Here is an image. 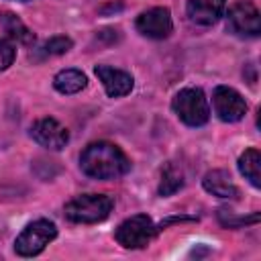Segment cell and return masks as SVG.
<instances>
[{"mask_svg": "<svg viewBox=\"0 0 261 261\" xmlns=\"http://www.w3.org/2000/svg\"><path fill=\"white\" fill-rule=\"evenodd\" d=\"M80 167L94 179H116L130 169L128 157L120 147L108 141L90 143L80 155Z\"/></svg>", "mask_w": 261, "mask_h": 261, "instance_id": "6da1fadb", "label": "cell"}, {"mask_svg": "<svg viewBox=\"0 0 261 261\" xmlns=\"http://www.w3.org/2000/svg\"><path fill=\"white\" fill-rule=\"evenodd\" d=\"M112 206L114 202L106 194H84V196L69 200L63 212H65V218L71 222L94 224V222L106 220L108 214L112 212Z\"/></svg>", "mask_w": 261, "mask_h": 261, "instance_id": "7a4b0ae2", "label": "cell"}, {"mask_svg": "<svg viewBox=\"0 0 261 261\" xmlns=\"http://www.w3.org/2000/svg\"><path fill=\"white\" fill-rule=\"evenodd\" d=\"M173 112L177 118L188 124V126H202L210 118V106L200 88H184L175 94L173 102Z\"/></svg>", "mask_w": 261, "mask_h": 261, "instance_id": "3957f363", "label": "cell"}, {"mask_svg": "<svg viewBox=\"0 0 261 261\" xmlns=\"http://www.w3.org/2000/svg\"><path fill=\"white\" fill-rule=\"evenodd\" d=\"M57 237V228L51 220L39 218L24 226V230L14 241V251L20 257H35L39 255L53 239Z\"/></svg>", "mask_w": 261, "mask_h": 261, "instance_id": "277c9868", "label": "cell"}, {"mask_svg": "<svg viewBox=\"0 0 261 261\" xmlns=\"http://www.w3.org/2000/svg\"><path fill=\"white\" fill-rule=\"evenodd\" d=\"M157 230L159 228L153 224V220L147 214H135L124 222H120V226L114 232V239L124 249H143L153 241Z\"/></svg>", "mask_w": 261, "mask_h": 261, "instance_id": "5b68a950", "label": "cell"}, {"mask_svg": "<svg viewBox=\"0 0 261 261\" xmlns=\"http://www.w3.org/2000/svg\"><path fill=\"white\" fill-rule=\"evenodd\" d=\"M212 104H214V112L220 120L224 122H237L245 116L247 112V102L245 98L228 86H218L212 94Z\"/></svg>", "mask_w": 261, "mask_h": 261, "instance_id": "8992f818", "label": "cell"}, {"mask_svg": "<svg viewBox=\"0 0 261 261\" xmlns=\"http://www.w3.org/2000/svg\"><path fill=\"white\" fill-rule=\"evenodd\" d=\"M228 29L239 37H259L261 16L251 2H237L228 10Z\"/></svg>", "mask_w": 261, "mask_h": 261, "instance_id": "52a82bcc", "label": "cell"}, {"mask_svg": "<svg viewBox=\"0 0 261 261\" xmlns=\"http://www.w3.org/2000/svg\"><path fill=\"white\" fill-rule=\"evenodd\" d=\"M135 27L143 37H149V39H165L173 31L171 14L165 6H155V8L141 12L137 16Z\"/></svg>", "mask_w": 261, "mask_h": 261, "instance_id": "ba28073f", "label": "cell"}, {"mask_svg": "<svg viewBox=\"0 0 261 261\" xmlns=\"http://www.w3.org/2000/svg\"><path fill=\"white\" fill-rule=\"evenodd\" d=\"M31 137L45 149H51V151H59L67 145L69 141V130L55 118L47 116V118H41L37 120L33 126H31Z\"/></svg>", "mask_w": 261, "mask_h": 261, "instance_id": "9c48e42d", "label": "cell"}, {"mask_svg": "<svg viewBox=\"0 0 261 261\" xmlns=\"http://www.w3.org/2000/svg\"><path fill=\"white\" fill-rule=\"evenodd\" d=\"M96 75L102 82V86L110 98L126 96V94H130V90L135 86V80L130 73L110 67V65H96Z\"/></svg>", "mask_w": 261, "mask_h": 261, "instance_id": "30bf717a", "label": "cell"}, {"mask_svg": "<svg viewBox=\"0 0 261 261\" xmlns=\"http://www.w3.org/2000/svg\"><path fill=\"white\" fill-rule=\"evenodd\" d=\"M186 10L192 22L208 27L220 18L224 10V0H188Z\"/></svg>", "mask_w": 261, "mask_h": 261, "instance_id": "8fae6325", "label": "cell"}, {"mask_svg": "<svg viewBox=\"0 0 261 261\" xmlns=\"http://www.w3.org/2000/svg\"><path fill=\"white\" fill-rule=\"evenodd\" d=\"M202 186L208 194L212 196H218V198H239V188L234 186L232 177L228 171L224 169H212L204 175L202 179Z\"/></svg>", "mask_w": 261, "mask_h": 261, "instance_id": "7c38bea8", "label": "cell"}, {"mask_svg": "<svg viewBox=\"0 0 261 261\" xmlns=\"http://www.w3.org/2000/svg\"><path fill=\"white\" fill-rule=\"evenodd\" d=\"M0 27L12 41H16L20 45H33L35 43V33L14 12H0Z\"/></svg>", "mask_w": 261, "mask_h": 261, "instance_id": "4fadbf2b", "label": "cell"}, {"mask_svg": "<svg viewBox=\"0 0 261 261\" xmlns=\"http://www.w3.org/2000/svg\"><path fill=\"white\" fill-rule=\"evenodd\" d=\"M86 84H88V80L80 69H61L53 77V86L61 94H77L86 88Z\"/></svg>", "mask_w": 261, "mask_h": 261, "instance_id": "5bb4252c", "label": "cell"}, {"mask_svg": "<svg viewBox=\"0 0 261 261\" xmlns=\"http://www.w3.org/2000/svg\"><path fill=\"white\" fill-rule=\"evenodd\" d=\"M239 171L251 181L253 188H261V155L257 149L251 147L239 157Z\"/></svg>", "mask_w": 261, "mask_h": 261, "instance_id": "9a60e30c", "label": "cell"}, {"mask_svg": "<svg viewBox=\"0 0 261 261\" xmlns=\"http://www.w3.org/2000/svg\"><path fill=\"white\" fill-rule=\"evenodd\" d=\"M181 188H184V173L173 163H165L159 181V196H171Z\"/></svg>", "mask_w": 261, "mask_h": 261, "instance_id": "2e32d148", "label": "cell"}, {"mask_svg": "<svg viewBox=\"0 0 261 261\" xmlns=\"http://www.w3.org/2000/svg\"><path fill=\"white\" fill-rule=\"evenodd\" d=\"M259 218H261L259 212H253L251 216H234L230 210H224V208L218 210V220L226 228H239L245 224H255V222H259Z\"/></svg>", "mask_w": 261, "mask_h": 261, "instance_id": "e0dca14e", "label": "cell"}, {"mask_svg": "<svg viewBox=\"0 0 261 261\" xmlns=\"http://www.w3.org/2000/svg\"><path fill=\"white\" fill-rule=\"evenodd\" d=\"M71 47H73V41H71L69 37L57 35V37H51V39L43 45V51H45L47 55H63V53H67Z\"/></svg>", "mask_w": 261, "mask_h": 261, "instance_id": "ac0fdd59", "label": "cell"}, {"mask_svg": "<svg viewBox=\"0 0 261 261\" xmlns=\"http://www.w3.org/2000/svg\"><path fill=\"white\" fill-rule=\"evenodd\" d=\"M14 57H16L14 45L8 43V41H4V39H0V71L8 69L12 65V61H14Z\"/></svg>", "mask_w": 261, "mask_h": 261, "instance_id": "d6986e66", "label": "cell"}]
</instances>
